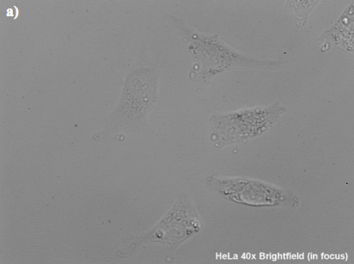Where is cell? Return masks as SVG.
Listing matches in <instances>:
<instances>
[{"label": "cell", "mask_w": 354, "mask_h": 264, "mask_svg": "<svg viewBox=\"0 0 354 264\" xmlns=\"http://www.w3.org/2000/svg\"><path fill=\"white\" fill-rule=\"evenodd\" d=\"M168 23L178 30L196 62L198 77L207 79L234 68H267L280 66L278 61L250 59L230 48L218 35H207L190 30L183 21L169 16Z\"/></svg>", "instance_id": "cell-1"}, {"label": "cell", "mask_w": 354, "mask_h": 264, "mask_svg": "<svg viewBox=\"0 0 354 264\" xmlns=\"http://www.w3.org/2000/svg\"><path fill=\"white\" fill-rule=\"evenodd\" d=\"M354 9L353 2L346 7L344 12L339 17L337 23H335L330 30L325 31L320 35L319 41L325 44L338 47L349 53H353L354 37Z\"/></svg>", "instance_id": "cell-6"}, {"label": "cell", "mask_w": 354, "mask_h": 264, "mask_svg": "<svg viewBox=\"0 0 354 264\" xmlns=\"http://www.w3.org/2000/svg\"><path fill=\"white\" fill-rule=\"evenodd\" d=\"M156 77L150 68L129 74L120 101L111 115V129L136 131L144 126L148 111L156 100Z\"/></svg>", "instance_id": "cell-4"}, {"label": "cell", "mask_w": 354, "mask_h": 264, "mask_svg": "<svg viewBox=\"0 0 354 264\" xmlns=\"http://www.w3.org/2000/svg\"><path fill=\"white\" fill-rule=\"evenodd\" d=\"M319 1H291L288 2L287 6L290 7L297 18L299 27L305 26L307 17L313 9L315 8Z\"/></svg>", "instance_id": "cell-7"}, {"label": "cell", "mask_w": 354, "mask_h": 264, "mask_svg": "<svg viewBox=\"0 0 354 264\" xmlns=\"http://www.w3.org/2000/svg\"><path fill=\"white\" fill-rule=\"evenodd\" d=\"M205 185L227 200L250 207L297 208L301 198L291 190L283 189L262 180L209 175Z\"/></svg>", "instance_id": "cell-3"}, {"label": "cell", "mask_w": 354, "mask_h": 264, "mask_svg": "<svg viewBox=\"0 0 354 264\" xmlns=\"http://www.w3.org/2000/svg\"><path fill=\"white\" fill-rule=\"evenodd\" d=\"M287 108L280 101L268 107H256L213 115L209 119L211 140L216 147L247 142L272 128L280 120Z\"/></svg>", "instance_id": "cell-2"}, {"label": "cell", "mask_w": 354, "mask_h": 264, "mask_svg": "<svg viewBox=\"0 0 354 264\" xmlns=\"http://www.w3.org/2000/svg\"><path fill=\"white\" fill-rule=\"evenodd\" d=\"M201 229V220L198 213L187 198L180 195L165 218L145 236L133 241L130 247H125L120 255L127 254L129 249H135L145 241H160L168 245L169 248L175 249L187 238L200 232Z\"/></svg>", "instance_id": "cell-5"}]
</instances>
